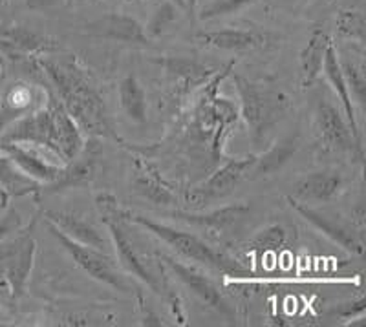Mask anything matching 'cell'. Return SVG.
<instances>
[{"label": "cell", "instance_id": "7", "mask_svg": "<svg viewBox=\"0 0 366 327\" xmlns=\"http://www.w3.org/2000/svg\"><path fill=\"white\" fill-rule=\"evenodd\" d=\"M315 136L319 146L325 152L352 156L362 161V145L357 143L345 114L330 101V97H320L315 108Z\"/></svg>", "mask_w": 366, "mask_h": 327}, {"label": "cell", "instance_id": "27", "mask_svg": "<svg viewBox=\"0 0 366 327\" xmlns=\"http://www.w3.org/2000/svg\"><path fill=\"white\" fill-rule=\"evenodd\" d=\"M342 75H345L346 84H348L350 96L357 101L361 108L365 106V91H366V77L362 64L355 61H341Z\"/></svg>", "mask_w": 366, "mask_h": 327}, {"label": "cell", "instance_id": "2", "mask_svg": "<svg viewBox=\"0 0 366 327\" xmlns=\"http://www.w3.org/2000/svg\"><path fill=\"white\" fill-rule=\"evenodd\" d=\"M123 220L127 223H136L139 227L147 228V232H150L152 236H156L158 240H162L163 243H167L172 251H176V254L187 258V260L196 261L200 266L209 267V269L220 271V273L227 274V276L234 278H249L251 271L247 267H244L238 260L227 256V254L220 253L217 248H212L211 245L205 240H202L200 236H196L192 232L179 231V228L171 227V225L159 223V221L152 220L149 216L134 214V212L125 211L121 212Z\"/></svg>", "mask_w": 366, "mask_h": 327}, {"label": "cell", "instance_id": "36", "mask_svg": "<svg viewBox=\"0 0 366 327\" xmlns=\"http://www.w3.org/2000/svg\"><path fill=\"white\" fill-rule=\"evenodd\" d=\"M8 198H9L8 192H6L4 188L0 186V205H6V203H8Z\"/></svg>", "mask_w": 366, "mask_h": 327}, {"label": "cell", "instance_id": "1", "mask_svg": "<svg viewBox=\"0 0 366 327\" xmlns=\"http://www.w3.org/2000/svg\"><path fill=\"white\" fill-rule=\"evenodd\" d=\"M57 91L59 103L70 114L83 134L94 137L114 136L103 96L86 70L71 57H44L39 61Z\"/></svg>", "mask_w": 366, "mask_h": 327}, {"label": "cell", "instance_id": "5", "mask_svg": "<svg viewBox=\"0 0 366 327\" xmlns=\"http://www.w3.org/2000/svg\"><path fill=\"white\" fill-rule=\"evenodd\" d=\"M46 227L50 231L51 236L55 238L61 247L66 251L68 256L74 260V263L83 271L84 274H88L90 278H94L96 282L103 283V286L110 287L114 291H119V293H130V283L127 282L125 276L116 269V266L112 263L107 253L103 251H97L94 247H88V245L77 243L71 238H68L66 234L59 231L54 223L46 221Z\"/></svg>", "mask_w": 366, "mask_h": 327}, {"label": "cell", "instance_id": "23", "mask_svg": "<svg viewBox=\"0 0 366 327\" xmlns=\"http://www.w3.org/2000/svg\"><path fill=\"white\" fill-rule=\"evenodd\" d=\"M119 106L132 123L145 124L149 104H147V94L136 75H125L119 83Z\"/></svg>", "mask_w": 366, "mask_h": 327}, {"label": "cell", "instance_id": "18", "mask_svg": "<svg viewBox=\"0 0 366 327\" xmlns=\"http://www.w3.org/2000/svg\"><path fill=\"white\" fill-rule=\"evenodd\" d=\"M86 146V145H84ZM77 156L75 159L68 161L66 165L61 166V172H59L57 178L51 183H48L44 188V192H54L64 191V188H74V186H86L90 185L94 176H96V166H97V152L96 150H88Z\"/></svg>", "mask_w": 366, "mask_h": 327}, {"label": "cell", "instance_id": "10", "mask_svg": "<svg viewBox=\"0 0 366 327\" xmlns=\"http://www.w3.org/2000/svg\"><path fill=\"white\" fill-rule=\"evenodd\" d=\"M254 158L257 156H246V158L227 161L214 174L209 176L204 183H200L189 192V201H192L194 207H204V205L211 203L214 199L231 194L234 191V186H238L242 179L247 178V172L253 166Z\"/></svg>", "mask_w": 366, "mask_h": 327}, {"label": "cell", "instance_id": "33", "mask_svg": "<svg viewBox=\"0 0 366 327\" xmlns=\"http://www.w3.org/2000/svg\"><path fill=\"white\" fill-rule=\"evenodd\" d=\"M365 306H366V300L362 294H359L357 300H352V302H345V303H339V306L333 307L330 313L332 315H337L341 316L342 320H354L355 316H362L365 315Z\"/></svg>", "mask_w": 366, "mask_h": 327}, {"label": "cell", "instance_id": "15", "mask_svg": "<svg viewBox=\"0 0 366 327\" xmlns=\"http://www.w3.org/2000/svg\"><path fill=\"white\" fill-rule=\"evenodd\" d=\"M44 221L54 223L59 231L66 234L74 241H77V243L88 245V247H94L97 251L109 253V240L103 236V232L96 225L84 220L83 216L70 211H46Z\"/></svg>", "mask_w": 366, "mask_h": 327}, {"label": "cell", "instance_id": "32", "mask_svg": "<svg viewBox=\"0 0 366 327\" xmlns=\"http://www.w3.org/2000/svg\"><path fill=\"white\" fill-rule=\"evenodd\" d=\"M22 228V216L15 207H8V211L0 216V241L17 234Z\"/></svg>", "mask_w": 366, "mask_h": 327}, {"label": "cell", "instance_id": "17", "mask_svg": "<svg viewBox=\"0 0 366 327\" xmlns=\"http://www.w3.org/2000/svg\"><path fill=\"white\" fill-rule=\"evenodd\" d=\"M322 75L326 77V81H328V84L332 86V90L335 91V96L341 99L346 123H348L350 130H352L354 137L357 139V143H361L362 145L361 132H359V124H357V116H355L354 99H352V96H350L348 84H346L345 75H342L341 57H339V51L333 42L328 46V51H326L325 64H322Z\"/></svg>", "mask_w": 366, "mask_h": 327}, {"label": "cell", "instance_id": "34", "mask_svg": "<svg viewBox=\"0 0 366 327\" xmlns=\"http://www.w3.org/2000/svg\"><path fill=\"white\" fill-rule=\"evenodd\" d=\"M37 2H41L42 6H50V4H55L57 0H28V4H31V6H35Z\"/></svg>", "mask_w": 366, "mask_h": 327}, {"label": "cell", "instance_id": "4", "mask_svg": "<svg viewBox=\"0 0 366 327\" xmlns=\"http://www.w3.org/2000/svg\"><path fill=\"white\" fill-rule=\"evenodd\" d=\"M96 205L99 208V214L103 218L104 227L109 228L110 240H112V247L117 254V260L127 273L136 276L137 280H142L143 283L150 287L159 296H165V286L167 280L163 276H156L152 271L149 269L147 261L143 256L137 253L136 243L132 238L129 236V232L125 228V220H123V208L119 207V201L114 198L112 194H99L96 198Z\"/></svg>", "mask_w": 366, "mask_h": 327}, {"label": "cell", "instance_id": "11", "mask_svg": "<svg viewBox=\"0 0 366 327\" xmlns=\"http://www.w3.org/2000/svg\"><path fill=\"white\" fill-rule=\"evenodd\" d=\"M345 178L337 170H319L300 176L292 185V196L300 203H330L341 196Z\"/></svg>", "mask_w": 366, "mask_h": 327}, {"label": "cell", "instance_id": "21", "mask_svg": "<svg viewBox=\"0 0 366 327\" xmlns=\"http://www.w3.org/2000/svg\"><path fill=\"white\" fill-rule=\"evenodd\" d=\"M330 44H332V39L328 37V34L322 29H315L308 44L300 51V75H302V84L306 88L312 86L322 74V64H325Z\"/></svg>", "mask_w": 366, "mask_h": 327}, {"label": "cell", "instance_id": "30", "mask_svg": "<svg viewBox=\"0 0 366 327\" xmlns=\"http://www.w3.org/2000/svg\"><path fill=\"white\" fill-rule=\"evenodd\" d=\"M337 31L341 37L352 41H365V17L361 11H341L337 19Z\"/></svg>", "mask_w": 366, "mask_h": 327}, {"label": "cell", "instance_id": "16", "mask_svg": "<svg viewBox=\"0 0 366 327\" xmlns=\"http://www.w3.org/2000/svg\"><path fill=\"white\" fill-rule=\"evenodd\" d=\"M196 41L202 46L214 48V50L224 51H251L260 50L267 46L269 37L257 29H212V31H204L196 35Z\"/></svg>", "mask_w": 366, "mask_h": 327}, {"label": "cell", "instance_id": "13", "mask_svg": "<svg viewBox=\"0 0 366 327\" xmlns=\"http://www.w3.org/2000/svg\"><path fill=\"white\" fill-rule=\"evenodd\" d=\"M0 150H4L8 154V158L11 159L19 168L35 179L37 183H48L54 181L61 172V166L55 161L48 159L44 156V149H39L34 145H22V143H4L0 141ZM54 156V154H51Z\"/></svg>", "mask_w": 366, "mask_h": 327}, {"label": "cell", "instance_id": "35", "mask_svg": "<svg viewBox=\"0 0 366 327\" xmlns=\"http://www.w3.org/2000/svg\"><path fill=\"white\" fill-rule=\"evenodd\" d=\"M185 4H187V11L196 13V6H198V0H185Z\"/></svg>", "mask_w": 366, "mask_h": 327}, {"label": "cell", "instance_id": "3", "mask_svg": "<svg viewBox=\"0 0 366 327\" xmlns=\"http://www.w3.org/2000/svg\"><path fill=\"white\" fill-rule=\"evenodd\" d=\"M234 86L240 96V114L249 129L251 141L262 145L290 112V97L280 88L249 81L242 75H234Z\"/></svg>", "mask_w": 366, "mask_h": 327}, {"label": "cell", "instance_id": "24", "mask_svg": "<svg viewBox=\"0 0 366 327\" xmlns=\"http://www.w3.org/2000/svg\"><path fill=\"white\" fill-rule=\"evenodd\" d=\"M0 186L8 192L9 196L22 198V196L35 194L41 191V183L26 176L4 150H0Z\"/></svg>", "mask_w": 366, "mask_h": 327}, {"label": "cell", "instance_id": "9", "mask_svg": "<svg viewBox=\"0 0 366 327\" xmlns=\"http://www.w3.org/2000/svg\"><path fill=\"white\" fill-rule=\"evenodd\" d=\"M287 201H290V207H292L297 214L302 216L304 220L308 221L313 228L322 232V234H325L326 238H330L333 243L341 245V247L345 248V251H348L350 254L362 256V253H365L362 232L355 231L354 225L345 223L342 220H335L333 216L317 211V208L310 207L308 203H300V201L290 198V196H287Z\"/></svg>", "mask_w": 366, "mask_h": 327}, {"label": "cell", "instance_id": "25", "mask_svg": "<svg viewBox=\"0 0 366 327\" xmlns=\"http://www.w3.org/2000/svg\"><path fill=\"white\" fill-rule=\"evenodd\" d=\"M4 42L13 48V50L26 51V54H35V51H44V54H50V51L57 50V44L51 39L44 37V35H39L35 31H29L26 28H11L6 31Z\"/></svg>", "mask_w": 366, "mask_h": 327}, {"label": "cell", "instance_id": "6", "mask_svg": "<svg viewBox=\"0 0 366 327\" xmlns=\"http://www.w3.org/2000/svg\"><path fill=\"white\" fill-rule=\"evenodd\" d=\"M37 243L29 234H17L0 241V278H4L11 298L17 302L24 294L29 274L34 269Z\"/></svg>", "mask_w": 366, "mask_h": 327}, {"label": "cell", "instance_id": "12", "mask_svg": "<svg viewBox=\"0 0 366 327\" xmlns=\"http://www.w3.org/2000/svg\"><path fill=\"white\" fill-rule=\"evenodd\" d=\"M84 28H86L84 31L92 37L107 39V41L114 42L145 46L150 41L149 35L145 34V28L125 13H107L103 17L88 22Z\"/></svg>", "mask_w": 366, "mask_h": 327}, {"label": "cell", "instance_id": "31", "mask_svg": "<svg viewBox=\"0 0 366 327\" xmlns=\"http://www.w3.org/2000/svg\"><path fill=\"white\" fill-rule=\"evenodd\" d=\"M253 2L254 0H212L211 4H207L200 11V19L211 21V19L225 17V15H237Z\"/></svg>", "mask_w": 366, "mask_h": 327}, {"label": "cell", "instance_id": "26", "mask_svg": "<svg viewBox=\"0 0 366 327\" xmlns=\"http://www.w3.org/2000/svg\"><path fill=\"white\" fill-rule=\"evenodd\" d=\"M167 71L178 79H182L185 84H198L202 81L207 79V75L211 74L209 68H205L204 64L196 61H189V59L183 57H171L165 61Z\"/></svg>", "mask_w": 366, "mask_h": 327}, {"label": "cell", "instance_id": "8", "mask_svg": "<svg viewBox=\"0 0 366 327\" xmlns=\"http://www.w3.org/2000/svg\"><path fill=\"white\" fill-rule=\"evenodd\" d=\"M158 258L159 261L165 263V267H169V269L172 271V274H174L179 282L187 287L200 302H204L207 307H211V309H214L217 313L224 315L225 318H234L233 307L229 306L227 300L224 298V294L220 293L217 283L212 282L211 278L205 276L200 269L187 266V263H183V261H178L176 258L167 256V254L162 253H158Z\"/></svg>", "mask_w": 366, "mask_h": 327}, {"label": "cell", "instance_id": "14", "mask_svg": "<svg viewBox=\"0 0 366 327\" xmlns=\"http://www.w3.org/2000/svg\"><path fill=\"white\" fill-rule=\"evenodd\" d=\"M249 207L246 203H234L227 207L214 208L211 212H174L176 220L200 228L212 240H220L227 231L234 227L247 214Z\"/></svg>", "mask_w": 366, "mask_h": 327}, {"label": "cell", "instance_id": "29", "mask_svg": "<svg viewBox=\"0 0 366 327\" xmlns=\"http://www.w3.org/2000/svg\"><path fill=\"white\" fill-rule=\"evenodd\" d=\"M178 11L179 8L176 4H172L171 0H163L145 28V34L149 35V39L162 35L178 19Z\"/></svg>", "mask_w": 366, "mask_h": 327}, {"label": "cell", "instance_id": "19", "mask_svg": "<svg viewBox=\"0 0 366 327\" xmlns=\"http://www.w3.org/2000/svg\"><path fill=\"white\" fill-rule=\"evenodd\" d=\"M299 149V136L297 134H290V136L282 137L280 141L274 143L273 146L266 150L262 156L254 158L253 166L247 172V178L260 179L273 176L274 172H279L290 159L293 154Z\"/></svg>", "mask_w": 366, "mask_h": 327}, {"label": "cell", "instance_id": "22", "mask_svg": "<svg viewBox=\"0 0 366 327\" xmlns=\"http://www.w3.org/2000/svg\"><path fill=\"white\" fill-rule=\"evenodd\" d=\"M35 96L34 90L28 86V84L17 83L9 86L8 90L4 91V96H2V101H0V134L6 126L13 123V121L21 119L24 117L26 114L34 112L35 108Z\"/></svg>", "mask_w": 366, "mask_h": 327}, {"label": "cell", "instance_id": "28", "mask_svg": "<svg viewBox=\"0 0 366 327\" xmlns=\"http://www.w3.org/2000/svg\"><path fill=\"white\" fill-rule=\"evenodd\" d=\"M284 241H286V232L279 225H273V227L262 231L258 236L253 238L251 241V251H253L257 256H266V254L277 253L279 247H282Z\"/></svg>", "mask_w": 366, "mask_h": 327}, {"label": "cell", "instance_id": "20", "mask_svg": "<svg viewBox=\"0 0 366 327\" xmlns=\"http://www.w3.org/2000/svg\"><path fill=\"white\" fill-rule=\"evenodd\" d=\"M134 191L145 199L158 205H176L178 198L174 192L156 176L154 170H150L145 163L136 161L134 163V174H132Z\"/></svg>", "mask_w": 366, "mask_h": 327}]
</instances>
